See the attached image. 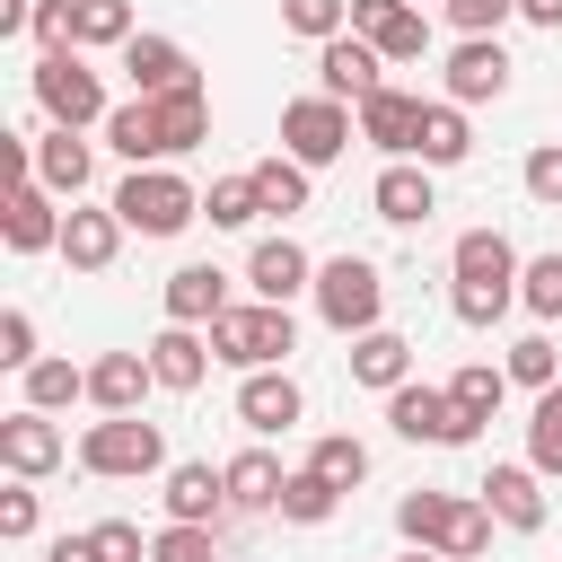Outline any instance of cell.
Here are the masks:
<instances>
[{
	"label": "cell",
	"instance_id": "6da1fadb",
	"mask_svg": "<svg viewBox=\"0 0 562 562\" xmlns=\"http://www.w3.org/2000/svg\"><path fill=\"white\" fill-rule=\"evenodd\" d=\"M518 246L501 237V228H465L457 246H448V316L457 325H501L509 307H518Z\"/></svg>",
	"mask_w": 562,
	"mask_h": 562
},
{
	"label": "cell",
	"instance_id": "7a4b0ae2",
	"mask_svg": "<svg viewBox=\"0 0 562 562\" xmlns=\"http://www.w3.org/2000/svg\"><path fill=\"white\" fill-rule=\"evenodd\" d=\"M492 501L483 492H404L395 501V536L404 544H430V553H448V562H483L492 553Z\"/></svg>",
	"mask_w": 562,
	"mask_h": 562
},
{
	"label": "cell",
	"instance_id": "3957f363",
	"mask_svg": "<svg viewBox=\"0 0 562 562\" xmlns=\"http://www.w3.org/2000/svg\"><path fill=\"white\" fill-rule=\"evenodd\" d=\"M211 351L246 378V369H290V351H299V325H290V307L281 299H246V307H220L211 325Z\"/></svg>",
	"mask_w": 562,
	"mask_h": 562
},
{
	"label": "cell",
	"instance_id": "277c9868",
	"mask_svg": "<svg viewBox=\"0 0 562 562\" xmlns=\"http://www.w3.org/2000/svg\"><path fill=\"white\" fill-rule=\"evenodd\" d=\"M79 474L97 483H140V474H167V430L140 422V413H105L79 430Z\"/></svg>",
	"mask_w": 562,
	"mask_h": 562
},
{
	"label": "cell",
	"instance_id": "5b68a950",
	"mask_svg": "<svg viewBox=\"0 0 562 562\" xmlns=\"http://www.w3.org/2000/svg\"><path fill=\"white\" fill-rule=\"evenodd\" d=\"M35 105H44V123H70V132H88V123H105L114 105H105V79L88 70V53L79 44H53V53H35Z\"/></svg>",
	"mask_w": 562,
	"mask_h": 562
},
{
	"label": "cell",
	"instance_id": "8992f818",
	"mask_svg": "<svg viewBox=\"0 0 562 562\" xmlns=\"http://www.w3.org/2000/svg\"><path fill=\"white\" fill-rule=\"evenodd\" d=\"M114 211H123L132 237H184V228L202 220V193H193L176 167H132V176L114 184Z\"/></svg>",
	"mask_w": 562,
	"mask_h": 562
},
{
	"label": "cell",
	"instance_id": "52a82bcc",
	"mask_svg": "<svg viewBox=\"0 0 562 562\" xmlns=\"http://www.w3.org/2000/svg\"><path fill=\"white\" fill-rule=\"evenodd\" d=\"M307 299H316V316H325V325L351 342V334H369V325L386 316V272H378L369 255H325Z\"/></svg>",
	"mask_w": 562,
	"mask_h": 562
},
{
	"label": "cell",
	"instance_id": "ba28073f",
	"mask_svg": "<svg viewBox=\"0 0 562 562\" xmlns=\"http://www.w3.org/2000/svg\"><path fill=\"white\" fill-rule=\"evenodd\" d=\"M386 430L395 439H413V448H474V413L448 395V386H422V378H404L395 395H386Z\"/></svg>",
	"mask_w": 562,
	"mask_h": 562
},
{
	"label": "cell",
	"instance_id": "9c48e42d",
	"mask_svg": "<svg viewBox=\"0 0 562 562\" xmlns=\"http://www.w3.org/2000/svg\"><path fill=\"white\" fill-rule=\"evenodd\" d=\"M351 132H360V105H342V97H290L281 105V149L299 158V167H334L342 149H351Z\"/></svg>",
	"mask_w": 562,
	"mask_h": 562
},
{
	"label": "cell",
	"instance_id": "30bf717a",
	"mask_svg": "<svg viewBox=\"0 0 562 562\" xmlns=\"http://www.w3.org/2000/svg\"><path fill=\"white\" fill-rule=\"evenodd\" d=\"M386 70H395V61H386L369 35H351V26H342L334 44H316V88H325V97H342V105L378 97V88H386Z\"/></svg>",
	"mask_w": 562,
	"mask_h": 562
},
{
	"label": "cell",
	"instance_id": "8fae6325",
	"mask_svg": "<svg viewBox=\"0 0 562 562\" xmlns=\"http://www.w3.org/2000/svg\"><path fill=\"white\" fill-rule=\"evenodd\" d=\"M0 246H9V255H44V246H61V193L35 184V176H18V184L0 193Z\"/></svg>",
	"mask_w": 562,
	"mask_h": 562
},
{
	"label": "cell",
	"instance_id": "7c38bea8",
	"mask_svg": "<svg viewBox=\"0 0 562 562\" xmlns=\"http://www.w3.org/2000/svg\"><path fill=\"white\" fill-rule=\"evenodd\" d=\"M123 237H132V228H123V211H114V202H70V211H61V246H53V255H61L70 272H114Z\"/></svg>",
	"mask_w": 562,
	"mask_h": 562
},
{
	"label": "cell",
	"instance_id": "4fadbf2b",
	"mask_svg": "<svg viewBox=\"0 0 562 562\" xmlns=\"http://www.w3.org/2000/svg\"><path fill=\"white\" fill-rule=\"evenodd\" d=\"M439 167H422V158H386L378 167V184H369V211L386 220V228H422L430 211H439V184H430Z\"/></svg>",
	"mask_w": 562,
	"mask_h": 562
},
{
	"label": "cell",
	"instance_id": "5bb4252c",
	"mask_svg": "<svg viewBox=\"0 0 562 562\" xmlns=\"http://www.w3.org/2000/svg\"><path fill=\"white\" fill-rule=\"evenodd\" d=\"M237 422H246L255 439H272V430H299V422H307V395H299V378H290V369H246V378H237Z\"/></svg>",
	"mask_w": 562,
	"mask_h": 562
},
{
	"label": "cell",
	"instance_id": "9a60e30c",
	"mask_svg": "<svg viewBox=\"0 0 562 562\" xmlns=\"http://www.w3.org/2000/svg\"><path fill=\"white\" fill-rule=\"evenodd\" d=\"M70 457V439H61V422L53 413H35V404H18L9 422H0V465L9 474H26V483H44L53 465Z\"/></svg>",
	"mask_w": 562,
	"mask_h": 562
},
{
	"label": "cell",
	"instance_id": "2e32d148",
	"mask_svg": "<svg viewBox=\"0 0 562 562\" xmlns=\"http://www.w3.org/2000/svg\"><path fill=\"white\" fill-rule=\"evenodd\" d=\"M448 97L457 105H492V97H509V53H501V35H457V53H448Z\"/></svg>",
	"mask_w": 562,
	"mask_h": 562
},
{
	"label": "cell",
	"instance_id": "e0dca14e",
	"mask_svg": "<svg viewBox=\"0 0 562 562\" xmlns=\"http://www.w3.org/2000/svg\"><path fill=\"white\" fill-rule=\"evenodd\" d=\"M246 290L290 307L299 290H316V255H307L299 237H255V246H246Z\"/></svg>",
	"mask_w": 562,
	"mask_h": 562
},
{
	"label": "cell",
	"instance_id": "ac0fdd59",
	"mask_svg": "<svg viewBox=\"0 0 562 562\" xmlns=\"http://www.w3.org/2000/svg\"><path fill=\"white\" fill-rule=\"evenodd\" d=\"M474 492L492 501V518H501L509 536H544V518H553V501H544V474H536V465H492Z\"/></svg>",
	"mask_w": 562,
	"mask_h": 562
},
{
	"label": "cell",
	"instance_id": "d6986e66",
	"mask_svg": "<svg viewBox=\"0 0 562 562\" xmlns=\"http://www.w3.org/2000/svg\"><path fill=\"white\" fill-rule=\"evenodd\" d=\"M351 35H369L386 61H422L430 53V18L413 0H351Z\"/></svg>",
	"mask_w": 562,
	"mask_h": 562
},
{
	"label": "cell",
	"instance_id": "ffe728a7",
	"mask_svg": "<svg viewBox=\"0 0 562 562\" xmlns=\"http://www.w3.org/2000/svg\"><path fill=\"white\" fill-rule=\"evenodd\" d=\"M422 105L430 97H413V88H378V97H360V140L369 149H386V158H413V140H422Z\"/></svg>",
	"mask_w": 562,
	"mask_h": 562
},
{
	"label": "cell",
	"instance_id": "44dd1931",
	"mask_svg": "<svg viewBox=\"0 0 562 562\" xmlns=\"http://www.w3.org/2000/svg\"><path fill=\"white\" fill-rule=\"evenodd\" d=\"M140 351H149V369H158V386H167V395H193V386L211 378V360H220L202 325H158Z\"/></svg>",
	"mask_w": 562,
	"mask_h": 562
},
{
	"label": "cell",
	"instance_id": "7402d4cb",
	"mask_svg": "<svg viewBox=\"0 0 562 562\" xmlns=\"http://www.w3.org/2000/svg\"><path fill=\"white\" fill-rule=\"evenodd\" d=\"M114 61H123L132 97H167V88H193V53H184L176 35H132Z\"/></svg>",
	"mask_w": 562,
	"mask_h": 562
},
{
	"label": "cell",
	"instance_id": "603a6c76",
	"mask_svg": "<svg viewBox=\"0 0 562 562\" xmlns=\"http://www.w3.org/2000/svg\"><path fill=\"white\" fill-rule=\"evenodd\" d=\"M88 176H97V149H88L70 123H44V132H35V184H53L61 202H79Z\"/></svg>",
	"mask_w": 562,
	"mask_h": 562
},
{
	"label": "cell",
	"instance_id": "cb8c5ba5",
	"mask_svg": "<svg viewBox=\"0 0 562 562\" xmlns=\"http://www.w3.org/2000/svg\"><path fill=\"white\" fill-rule=\"evenodd\" d=\"M158 307H167V325H211V316L237 307V299H228V272H220V263H176L167 290H158Z\"/></svg>",
	"mask_w": 562,
	"mask_h": 562
},
{
	"label": "cell",
	"instance_id": "d4e9b609",
	"mask_svg": "<svg viewBox=\"0 0 562 562\" xmlns=\"http://www.w3.org/2000/svg\"><path fill=\"white\" fill-rule=\"evenodd\" d=\"M149 386H158L149 351H97V360H88V404H97V413H140Z\"/></svg>",
	"mask_w": 562,
	"mask_h": 562
},
{
	"label": "cell",
	"instance_id": "484cf974",
	"mask_svg": "<svg viewBox=\"0 0 562 562\" xmlns=\"http://www.w3.org/2000/svg\"><path fill=\"white\" fill-rule=\"evenodd\" d=\"M97 132H105V149H114L123 167H167V132H158V105H149V97H123Z\"/></svg>",
	"mask_w": 562,
	"mask_h": 562
},
{
	"label": "cell",
	"instance_id": "4316f807",
	"mask_svg": "<svg viewBox=\"0 0 562 562\" xmlns=\"http://www.w3.org/2000/svg\"><path fill=\"white\" fill-rule=\"evenodd\" d=\"M220 474H228V509H246V518H272V509H281V483H290V465H281L272 448H237Z\"/></svg>",
	"mask_w": 562,
	"mask_h": 562
},
{
	"label": "cell",
	"instance_id": "83f0119b",
	"mask_svg": "<svg viewBox=\"0 0 562 562\" xmlns=\"http://www.w3.org/2000/svg\"><path fill=\"white\" fill-rule=\"evenodd\" d=\"M167 518H193V527H220L228 518V474L220 465H167Z\"/></svg>",
	"mask_w": 562,
	"mask_h": 562
},
{
	"label": "cell",
	"instance_id": "f1b7e54d",
	"mask_svg": "<svg viewBox=\"0 0 562 562\" xmlns=\"http://www.w3.org/2000/svg\"><path fill=\"white\" fill-rule=\"evenodd\" d=\"M413 158H422V167H465V158H474V123H465L457 97H430V105H422V140H413Z\"/></svg>",
	"mask_w": 562,
	"mask_h": 562
},
{
	"label": "cell",
	"instance_id": "f546056e",
	"mask_svg": "<svg viewBox=\"0 0 562 562\" xmlns=\"http://www.w3.org/2000/svg\"><path fill=\"white\" fill-rule=\"evenodd\" d=\"M351 378H360V386H378V395H395V386L413 378V342H404L395 325H369V334H351Z\"/></svg>",
	"mask_w": 562,
	"mask_h": 562
},
{
	"label": "cell",
	"instance_id": "4dcf8cb0",
	"mask_svg": "<svg viewBox=\"0 0 562 562\" xmlns=\"http://www.w3.org/2000/svg\"><path fill=\"white\" fill-rule=\"evenodd\" d=\"M149 105H158L167 158H184V149H202V140H211V97H202V79H193V88H167V97H149Z\"/></svg>",
	"mask_w": 562,
	"mask_h": 562
},
{
	"label": "cell",
	"instance_id": "1f68e13d",
	"mask_svg": "<svg viewBox=\"0 0 562 562\" xmlns=\"http://www.w3.org/2000/svg\"><path fill=\"white\" fill-rule=\"evenodd\" d=\"M140 26H132V0H70V44L79 53H123Z\"/></svg>",
	"mask_w": 562,
	"mask_h": 562
},
{
	"label": "cell",
	"instance_id": "d6a6232c",
	"mask_svg": "<svg viewBox=\"0 0 562 562\" xmlns=\"http://www.w3.org/2000/svg\"><path fill=\"white\" fill-rule=\"evenodd\" d=\"M334 509H342V483H325L316 465H299V474L281 483V509H272V518H281V527H325Z\"/></svg>",
	"mask_w": 562,
	"mask_h": 562
},
{
	"label": "cell",
	"instance_id": "836d02e7",
	"mask_svg": "<svg viewBox=\"0 0 562 562\" xmlns=\"http://www.w3.org/2000/svg\"><path fill=\"white\" fill-rule=\"evenodd\" d=\"M246 176H255V193H263V211H281V220H290V211H307V176H316V167H299L290 149H272V158H255Z\"/></svg>",
	"mask_w": 562,
	"mask_h": 562
},
{
	"label": "cell",
	"instance_id": "e575fe53",
	"mask_svg": "<svg viewBox=\"0 0 562 562\" xmlns=\"http://www.w3.org/2000/svg\"><path fill=\"white\" fill-rule=\"evenodd\" d=\"M26 404H35V413L88 404V369H79V360H35V369H26Z\"/></svg>",
	"mask_w": 562,
	"mask_h": 562
},
{
	"label": "cell",
	"instance_id": "d590c367",
	"mask_svg": "<svg viewBox=\"0 0 562 562\" xmlns=\"http://www.w3.org/2000/svg\"><path fill=\"white\" fill-rule=\"evenodd\" d=\"M501 369H509V386H562V351H553V334H518L509 351H501Z\"/></svg>",
	"mask_w": 562,
	"mask_h": 562
},
{
	"label": "cell",
	"instance_id": "8d00e7d4",
	"mask_svg": "<svg viewBox=\"0 0 562 562\" xmlns=\"http://www.w3.org/2000/svg\"><path fill=\"white\" fill-rule=\"evenodd\" d=\"M527 465H536L544 483H562V386H544V395H536V422H527Z\"/></svg>",
	"mask_w": 562,
	"mask_h": 562
},
{
	"label": "cell",
	"instance_id": "74e56055",
	"mask_svg": "<svg viewBox=\"0 0 562 562\" xmlns=\"http://www.w3.org/2000/svg\"><path fill=\"white\" fill-rule=\"evenodd\" d=\"M202 220H211V228H255V220H263V193H255V176H220V184L202 193Z\"/></svg>",
	"mask_w": 562,
	"mask_h": 562
},
{
	"label": "cell",
	"instance_id": "f35d334b",
	"mask_svg": "<svg viewBox=\"0 0 562 562\" xmlns=\"http://www.w3.org/2000/svg\"><path fill=\"white\" fill-rule=\"evenodd\" d=\"M307 465H316L325 483H342V492H360V483H369V448H360L351 430H325V439L307 448Z\"/></svg>",
	"mask_w": 562,
	"mask_h": 562
},
{
	"label": "cell",
	"instance_id": "ab89813d",
	"mask_svg": "<svg viewBox=\"0 0 562 562\" xmlns=\"http://www.w3.org/2000/svg\"><path fill=\"white\" fill-rule=\"evenodd\" d=\"M448 395H457L474 422H492V413H501V395H509V369H492V360H465V369L448 378Z\"/></svg>",
	"mask_w": 562,
	"mask_h": 562
},
{
	"label": "cell",
	"instance_id": "60d3db41",
	"mask_svg": "<svg viewBox=\"0 0 562 562\" xmlns=\"http://www.w3.org/2000/svg\"><path fill=\"white\" fill-rule=\"evenodd\" d=\"M518 307H527L536 325H562V255H536V263L518 272Z\"/></svg>",
	"mask_w": 562,
	"mask_h": 562
},
{
	"label": "cell",
	"instance_id": "b9f144b4",
	"mask_svg": "<svg viewBox=\"0 0 562 562\" xmlns=\"http://www.w3.org/2000/svg\"><path fill=\"white\" fill-rule=\"evenodd\" d=\"M281 26L307 35V44H334L351 26V0H281Z\"/></svg>",
	"mask_w": 562,
	"mask_h": 562
},
{
	"label": "cell",
	"instance_id": "7bdbcfd3",
	"mask_svg": "<svg viewBox=\"0 0 562 562\" xmlns=\"http://www.w3.org/2000/svg\"><path fill=\"white\" fill-rule=\"evenodd\" d=\"M149 562H220V544H211V527H193V518H167V527L149 536Z\"/></svg>",
	"mask_w": 562,
	"mask_h": 562
},
{
	"label": "cell",
	"instance_id": "ee69618b",
	"mask_svg": "<svg viewBox=\"0 0 562 562\" xmlns=\"http://www.w3.org/2000/svg\"><path fill=\"white\" fill-rule=\"evenodd\" d=\"M518 184H527V202L562 211V140H536V149H527V167H518Z\"/></svg>",
	"mask_w": 562,
	"mask_h": 562
},
{
	"label": "cell",
	"instance_id": "f6af8a7d",
	"mask_svg": "<svg viewBox=\"0 0 562 562\" xmlns=\"http://www.w3.org/2000/svg\"><path fill=\"white\" fill-rule=\"evenodd\" d=\"M35 360H44V351H35V316H26V307H0V369L26 378Z\"/></svg>",
	"mask_w": 562,
	"mask_h": 562
},
{
	"label": "cell",
	"instance_id": "bcb514c9",
	"mask_svg": "<svg viewBox=\"0 0 562 562\" xmlns=\"http://www.w3.org/2000/svg\"><path fill=\"white\" fill-rule=\"evenodd\" d=\"M439 9H448L457 35H501V26L518 18V0H439Z\"/></svg>",
	"mask_w": 562,
	"mask_h": 562
},
{
	"label": "cell",
	"instance_id": "7dc6e473",
	"mask_svg": "<svg viewBox=\"0 0 562 562\" xmlns=\"http://www.w3.org/2000/svg\"><path fill=\"white\" fill-rule=\"evenodd\" d=\"M35 518H44V509H35V483H26V474H9V492H0V536H9V544H26V536H35Z\"/></svg>",
	"mask_w": 562,
	"mask_h": 562
},
{
	"label": "cell",
	"instance_id": "c3c4849f",
	"mask_svg": "<svg viewBox=\"0 0 562 562\" xmlns=\"http://www.w3.org/2000/svg\"><path fill=\"white\" fill-rule=\"evenodd\" d=\"M88 544H97V562H149V544H140V527H132V518H97V527H88Z\"/></svg>",
	"mask_w": 562,
	"mask_h": 562
},
{
	"label": "cell",
	"instance_id": "681fc988",
	"mask_svg": "<svg viewBox=\"0 0 562 562\" xmlns=\"http://www.w3.org/2000/svg\"><path fill=\"white\" fill-rule=\"evenodd\" d=\"M26 35H35L44 53H53V44H70V0H35V9H26Z\"/></svg>",
	"mask_w": 562,
	"mask_h": 562
},
{
	"label": "cell",
	"instance_id": "f907efd6",
	"mask_svg": "<svg viewBox=\"0 0 562 562\" xmlns=\"http://www.w3.org/2000/svg\"><path fill=\"white\" fill-rule=\"evenodd\" d=\"M44 562H97V544H88V527H79V536H53V544H44Z\"/></svg>",
	"mask_w": 562,
	"mask_h": 562
},
{
	"label": "cell",
	"instance_id": "816d5d0a",
	"mask_svg": "<svg viewBox=\"0 0 562 562\" xmlns=\"http://www.w3.org/2000/svg\"><path fill=\"white\" fill-rule=\"evenodd\" d=\"M518 18H527V26H544V35H562V0H518Z\"/></svg>",
	"mask_w": 562,
	"mask_h": 562
},
{
	"label": "cell",
	"instance_id": "f5cc1de1",
	"mask_svg": "<svg viewBox=\"0 0 562 562\" xmlns=\"http://www.w3.org/2000/svg\"><path fill=\"white\" fill-rule=\"evenodd\" d=\"M395 562H448V553H430V544H404V553H395Z\"/></svg>",
	"mask_w": 562,
	"mask_h": 562
},
{
	"label": "cell",
	"instance_id": "db71d44e",
	"mask_svg": "<svg viewBox=\"0 0 562 562\" xmlns=\"http://www.w3.org/2000/svg\"><path fill=\"white\" fill-rule=\"evenodd\" d=\"M413 9H430V0H413Z\"/></svg>",
	"mask_w": 562,
	"mask_h": 562
}]
</instances>
